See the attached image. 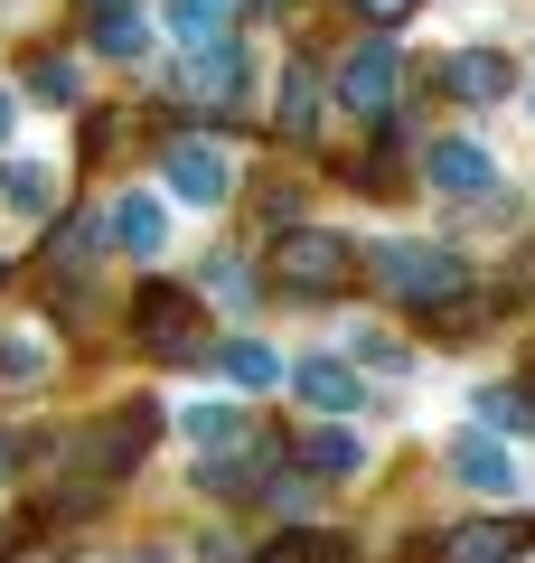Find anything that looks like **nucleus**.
Wrapping results in <instances>:
<instances>
[{
  "instance_id": "obj_4",
  "label": "nucleus",
  "mask_w": 535,
  "mask_h": 563,
  "mask_svg": "<svg viewBox=\"0 0 535 563\" xmlns=\"http://www.w3.org/2000/svg\"><path fill=\"white\" fill-rule=\"evenodd\" d=\"M423 188L451 198V207H489L498 198V151H489V141H470V132H441L433 151H423Z\"/></svg>"
},
{
  "instance_id": "obj_3",
  "label": "nucleus",
  "mask_w": 535,
  "mask_h": 563,
  "mask_svg": "<svg viewBox=\"0 0 535 563\" xmlns=\"http://www.w3.org/2000/svg\"><path fill=\"white\" fill-rule=\"evenodd\" d=\"M160 169H170V179H160V188H170V207H207V217L244 188V169H236L226 141H170V161H160Z\"/></svg>"
},
{
  "instance_id": "obj_7",
  "label": "nucleus",
  "mask_w": 535,
  "mask_h": 563,
  "mask_svg": "<svg viewBox=\"0 0 535 563\" xmlns=\"http://www.w3.org/2000/svg\"><path fill=\"white\" fill-rule=\"evenodd\" d=\"M451 479L479 488V498H516L526 488V470H516V442H498V432H451Z\"/></svg>"
},
{
  "instance_id": "obj_13",
  "label": "nucleus",
  "mask_w": 535,
  "mask_h": 563,
  "mask_svg": "<svg viewBox=\"0 0 535 563\" xmlns=\"http://www.w3.org/2000/svg\"><path fill=\"white\" fill-rule=\"evenodd\" d=\"M441 85H451L460 103H507V95H516V66L498 57V47H460V57H451V76H441Z\"/></svg>"
},
{
  "instance_id": "obj_9",
  "label": "nucleus",
  "mask_w": 535,
  "mask_h": 563,
  "mask_svg": "<svg viewBox=\"0 0 535 563\" xmlns=\"http://www.w3.org/2000/svg\"><path fill=\"white\" fill-rule=\"evenodd\" d=\"M66 198V169L57 161H29V151H0V207H10V217L20 225H39L47 207Z\"/></svg>"
},
{
  "instance_id": "obj_6",
  "label": "nucleus",
  "mask_w": 535,
  "mask_h": 563,
  "mask_svg": "<svg viewBox=\"0 0 535 563\" xmlns=\"http://www.w3.org/2000/svg\"><path fill=\"white\" fill-rule=\"evenodd\" d=\"M103 254H122V263L170 254V188H122V198L103 207Z\"/></svg>"
},
{
  "instance_id": "obj_22",
  "label": "nucleus",
  "mask_w": 535,
  "mask_h": 563,
  "mask_svg": "<svg viewBox=\"0 0 535 563\" xmlns=\"http://www.w3.org/2000/svg\"><path fill=\"white\" fill-rule=\"evenodd\" d=\"M29 103H57V113H66V103H76V66L39 57V66H29Z\"/></svg>"
},
{
  "instance_id": "obj_23",
  "label": "nucleus",
  "mask_w": 535,
  "mask_h": 563,
  "mask_svg": "<svg viewBox=\"0 0 535 563\" xmlns=\"http://www.w3.org/2000/svg\"><path fill=\"white\" fill-rule=\"evenodd\" d=\"M47 376V347L39 339H0V385H39Z\"/></svg>"
},
{
  "instance_id": "obj_26",
  "label": "nucleus",
  "mask_w": 535,
  "mask_h": 563,
  "mask_svg": "<svg viewBox=\"0 0 535 563\" xmlns=\"http://www.w3.org/2000/svg\"><path fill=\"white\" fill-rule=\"evenodd\" d=\"M103 563H170V554H160V544H151V554H103Z\"/></svg>"
},
{
  "instance_id": "obj_2",
  "label": "nucleus",
  "mask_w": 535,
  "mask_h": 563,
  "mask_svg": "<svg viewBox=\"0 0 535 563\" xmlns=\"http://www.w3.org/2000/svg\"><path fill=\"white\" fill-rule=\"evenodd\" d=\"M273 282L292 291V301L348 291L357 282V235H338V225H292V235H273Z\"/></svg>"
},
{
  "instance_id": "obj_12",
  "label": "nucleus",
  "mask_w": 535,
  "mask_h": 563,
  "mask_svg": "<svg viewBox=\"0 0 535 563\" xmlns=\"http://www.w3.org/2000/svg\"><path fill=\"white\" fill-rule=\"evenodd\" d=\"M178 432L198 442V461H226V451H244V404L236 395H207V404L178 413Z\"/></svg>"
},
{
  "instance_id": "obj_25",
  "label": "nucleus",
  "mask_w": 535,
  "mask_h": 563,
  "mask_svg": "<svg viewBox=\"0 0 535 563\" xmlns=\"http://www.w3.org/2000/svg\"><path fill=\"white\" fill-rule=\"evenodd\" d=\"M10 122H20V95H10V85H0V141H10Z\"/></svg>"
},
{
  "instance_id": "obj_19",
  "label": "nucleus",
  "mask_w": 535,
  "mask_h": 563,
  "mask_svg": "<svg viewBox=\"0 0 535 563\" xmlns=\"http://www.w3.org/2000/svg\"><path fill=\"white\" fill-rule=\"evenodd\" d=\"M479 432H498V442L535 432V395L526 385H489V395H479Z\"/></svg>"
},
{
  "instance_id": "obj_17",
  "label": "nucleus",
  "mask_w": 535,
  "mask_h": 563,
  "mask_svg": "<svg viewBox=\"0 0 535 563\" xmlns=\"http://www.w3.org/2000/svg\"><path fill=\"white\" fill-rule=\"evenodd\" d=\"M188 85H198V95H217V103H244V85H254V66L236 57V47H198V66H188Z\"/></svg>"
},
{
  "instance_id": "obj_20",
  "label": "nucleus",
  "mask_w": 535,
  "mask_h": 563,
  "mask_svg": "<svg viewBox=\"0 0 535 563\" xmlns=\"http://www.w3.org/2000/svg\"><path fill=\"white\" fill-rule=\"evenodd\" d=\"M226 20H236V0H170V29H178L188 47H217Z\"/></svg>"
},
{
  "instance_id": "obj_1",
  "label": "nucleus",
  "mask_w": 535,
  "mask_h": 563,
  "mask_svg": "<svg viewBox=\"0 0 535 563\" xmlns=\"http://www.w3.org/2000/svg\"><path fill=\"white\" fill-rule=\"evenodd\" d=\"M367 273H376L395 301H414V310L460 301V282H470L451 244H423V235H376V244H367Z\"/></svg>"
},
{
  "instance_id": "obj_16",
  "label": "nucleus",
  "mask_w": 535,
  "mask_h": 563,
  "mask_svg": "<svg viewBox=\"0 0 535 563\" xmlns=\"http://www.w3.org/2000/svg\"><path fill=\"white\" fill-rule=\"evenodd\" d=\"M273 122H282V132H310V122H319V76H310V66H301V57H282V76H273Z\"/></svg>"
},
{
  "instance_id": "obj_11",
  "label": "nucleus",
  "mask_w": 535,
  "mask_h": 563,
  "mask_svg": "<svg viewBox=\"0 0 535 563\" xmlns=\"http://www.w3.org/2000/svg\"><path fill=\"white\" fill-rule=\"evenodd\" d=\"M207 366H217L236 395H263V385L292 376V366H282V347H263V339H217V347H207Z\"/></svg>"
},
{
  "instance_id": "obj_10",
  "label": "nucleus",
  "mask_w": 535,
  "mask_h": 563,
  "mask_svg": "<svg viewBox=\"0 0 535 563\" xmlns=\"http://www.w3.org/2000/svg\"><path fill=\"white\" fill-rule=\"evenodd\" d=\"M292 385L301 404H310V413H357V404H367V376H357L348 357H292Z\"/></svg>"
},
{
  "instance_id": "obj_5",
  "label": "nucleus",
  "mask_w": 535,
  "mask_h": 563,
  "mask_svg": "<svg viewBox=\"0 0 535 563\" xmlns=\"http://www.w3.org/2000/svg\"><path fill=\"white\" fill-rule=\"evenodd\" d=\"M329 85H338V113H357V122H385V113H395V85H404L395 38H367V47H348Z\"/></svg>"
},
{
  "instance_id": "obj_27",
  "label": "nucleus",
  "mask_w": 535,
  "mask_h": 563,
  "mask_svg": "<svg viewBox=\"0 0 535 563\" xmlns=\"http://www.w3.org/2000/svg\"><path fill=\"white\" fill-rule=\"evenodd\" d=\"M85 10H95V20H113V10H132V0H85Z\"/></svg>"
},
{
  "instance_id": "obj_15",
  "label": "nucleus",
  "mask_w": 535,
  "mask_h": 563,
  "mask_svg": "<svg viewBox=\"0 0 535 563\" xmlns=\"http://www.w3.org/2000/svg\"><path fill=\"white\" fill-rule=\"evenodd\" d=\"M301 461H310V479L348 488V479H367V461H376V451H367V432H348V422H329V432H310V451H301Z\"/></svg>"
},
{
  "instance_id": "obj_18",
  "label": "nucleus",
  "mask_w": 535,
  "mask_h": 563,
  "mask_svg": "<svg viewBox=\"0 0 535 563\" xmlns=\"http://www.w3.org/2000/svg\"><path fill=\"white\" fill-rule=\"evenodd\" d=\"M338 347H348V366H357V376H367V366H376V376H414V347H404V339H385V329H367V320H357Z\"/></svg>"
},
{
  "instance_id": "obj_14",
  "label": "nucleus",
  "mask_w": 535,
  "mask_h": 563,
  "mask_svg": "<svg viewBox=\"0 0 535 563\" xmlns=\"http://www.w3.org/2000/svg\"><path fill=\"white\" fill-rule=\"evenodd\" d=\"M516 544H526V526L470 517V526H451V536H441V563H516Z\"/></svg>"
},
{
  "instance_id": "obj_24",
  "label": "nucleus",
  "mask_w": 535,
  "mask_h": 563,
  "mask_svg": "<svg viewBox=\"0 0 535 563\" xmlns=\"http://www.w3.org/2000/svg\"><path fill=\"white\" fill-rule=\"evenodd\" d=\"M348 10H357V20H376V38H395V20H414L423 0H348Z\"/></svg>"
},
{
  "instance_id": "obj_21",
  "label": "nucleus",
  "mask_w": 535,
  "mask_h": 563,
  "mask_svg": "<svg viewBox=\"0 0 535 563\" xmlns=\"http://www.w3.org/2000/svg\"><path fill=\"white\" fill-rule=\"evenodd\" d=\"M95 47H103V57H132V66H141V57H151V20H141V10H113V20L95 29Z\"/></svg>"
},
{
  "instance_id": "obj_8",
  "label": "nucleus",
  "mask_w": 535,
  "mask_h": 563,
  "mask_svg": "<svg viewBox=\"0 0 535 563\" xmlns=\"http://www.w3.org/2000/svg\"><path fill=\"white\" fill-rule=\"evenodd\" d=\"M132 320H141V347H151V357H207V347H217V339L198 329V310L178 301V291H141Z\"/></svg>"
}]
</instances>
